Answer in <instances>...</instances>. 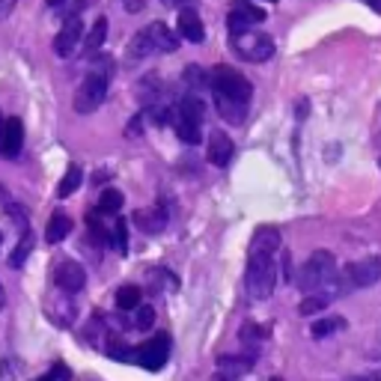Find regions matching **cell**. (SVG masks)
<instances>
[{"mask_svg": "<svg viewBox=\"0 0 381 381\" xmlns=\"http://www.w3.org/2000/svg\"><path fill=\"white\" fill-rule=\"evenodd\" d=\"M337 277V259L330 251H316L310 254V259L301 265V271H298V286H301L307 295L316 292L322 286H330Z\"/></svg>", "mask_w": 381, "mask_h": 381, "instance_id": "obj_1", "label": "cell"}, {"mask_svg": "<svg viewBox=\"0 0 381 381\" xmlns=\"http://www.w3.org/2000/svg\"><path fill=\"white\" fill-rule=\"evenodd\" d=\"M212 78V90L218 98H233V102H241V105H251V98H254V87H251V80L241 78L233 66H214V69L209 72Z\"/></svg>", "mask_w": 381, "mask_h": 381, "instance_id": "obj_2", "label": "cell"}, {"mask_svg": "<svg viewBox=\"0 0 381 381\" xmlns=\"http://www.w3.org/2000/svg\"><path fill=\"white\" fill-rule=\"evenodd\" d=\"M108 87H110V63H98L95 69L84 78V84H80V90L75 95V110L78 113H93L105 102Z\"/></svg>", "mask_w": 381, "mask_h": 381, "instance_id": "obj_3", "label": "cell"}, {"mask_svg": "<svg viewBox=\"0 0 381 381\" xmlns=\"http://www.w3.org/2000/svg\"><path fill=\"white\" fill-rule=\"evenodd\" d=\"M274 283H277L274 256H251L247 259V274H244L247 295L262 301V298H268L274 292Z\"/></svg>", "mask_w": 381, "mask_h": 381, "instance_id": "obj_4", "label": "cell"}, {"mask_svg": "<svg viewBox=\"0 0 381 381\" xmlns=\"http://www.w3.org/2000/svg\"><path fill=\"white\" fill-rule=\"evenodd\" d=\"M233 51L247 63H265L274 57V39L251 30V33H241V36H233Z\"/></svg>", "mask_w": 381, "mask_h": 381, "instance_id": "obj_5", "label": "cell"}, {"mask_svg": "<svg viewBox=\"0 0 381 381\" xmlns=\"http://www.w3.org/2000/svg\"><path fill=\"white\" fill-rule=\"evenodd\" d=\"M345 283L355 286V289H367L375 286L381 280V256H367V259H357L345 265Z\"/></svg>", "mask_w": 381, "mask_h": 381, "instance_id": "obj_6", "label": "cell"}, {"mask_svg": "<svg viewBox=\"0 0 381 381\" xmlns=\"http://www.w3.org/2000/svg\"><path fill=\"white\" fill-rule=\"evenodd\" d=\"M268 15H265L262 6H254V4H247V0H239V4L229 9L226 15V27L233 36H241V33H251L254 24H262Z\"/></svg>", "mask_w": 381, "mask_h": 381, "instance_id": "obj_7", "label": "cell"}, {"mask_svg": "<svg viewBox=\"0 0 381 381\" xmlns=\"http://www.w3.org/2000/svg\"><path fill=\"white\" fill-rule=\"evenodd\" d=\"M54 283L57 289H63L66 295H75L87 286V271L84 265H78L75 259H63L57 268H54Z\"/></svg>", "mask_w": 381, "mask_h": 381, "instance_id": "obj_8", "label": "cell"}, {"mask_svg": "<svg viewBox=\"0 0 381 381\" xmlns=\"http://www.w3.org/2000/svg\"><path fill=\"white\" fill-rule=\"evenodd\" d=\"M167 357H170V340H167V334H158V337H152V340L143 343L137 349V363H143L146 370H161L164 363H167Z\"/></svg>", "mask_w": 381, "mask_h": 381, "instance_id": "obj_9", "label": "cell"}, {"mask_svg": "<svg viewBox=\"0 0 381 381\" xmlns=\"http://www.w3.org/2000/svg\"><path fill=\"white\" fill-rule=\"evenodd\" d=\"M24 146V125L19 117L0 122V158H19Z\"/></svg>", "mask_w": 381, "mask_h": 381, "instance_id": "obj_10", "label": "cell"}, {"mask_svg": "<svg viewBox=\"0 0 381 381\" xmlns=\"http://www.w3.org/2000/svg\"><path fill=\"white\" fill-rule=\"evenodd\" d=\"M80 36H84V24H80V19H69L66 27L57 33V39H54V54L57 57H72Z\"/></svg>", "mask_w": 381, "mask_h": 381, "instance_id": "obj_11", "label": "cell"}, {"mask_svg": "<svg viewBox=\"0 0 381 381\" xmlns=\"http://www.w3.org/2000/svg\"><path fill=\"white\" fill-rule=\"evenodd\" d=\"M280 229L277 226H259L251 239V256H274L280 251Z\"/></svg>", "mask_w": 381, "mask_h": 381, "instance_id": "obj_12", "label": "cell"}, {"mask_svg": "<svg viewBox=\"0 0 381 381\" xmlns=\"http://www.w3.org/2000/svg\"><path fill=\"white\" fill-rule=\"evenodd\" d=\"M146 36H149V42H152V48L155 51H161V54H173V51H179V36L167 27V24H161V21H152L146 27Z\"/></svg>", "mask_w": 381, "mask_h": 381, "instance_id": "obj_13", "label": "cell"}, {"mask_svg": "<svg viewBox=\"0 0 381 381\" xmlns=\"http://www.w3.org/2000/svg\"><path fill=\"white\" fill-rule=\"evenodd\" d=\"M229 158H233V140H229V135H224V131H212V137H209V161L214 164V167H226Z\"/></svg>", "mask_w": 381, "mask_h": 381, "instance_id": "obj_14", "label": "cell"}, {"mask_svg": "<svg viewBox=\"0 0 381 381\" xmlns=\"http://www.w3.org/2000/svg\"><path fill=\"white\" fill-rule=\"evenodd\" d=\"M135 224L143 229V233L155 236V233H161V229L167 226V212H164L161 206H152V209H140V212H135Z\"/></svg>", "mask_w": 381, "mask_h": 381, "instance_id": "obj_15", "label": "cell"}, {"mask_svg": "<svg viewBox=\"0 0 381 381\" xmlns=\"http://www.w3.org/2000/svg\"><path fill=\"white\" fill-rule=\"evenodd\" d=\"M179 36L188 39V42H203L206 39L203 21H200V15H197L194 9H182L179 12Z\"/></svg>", "mask_w": 381, "mask_h": 381, "instance_id": "obj_16", "label": "cell"}, {"mask_svg": "<svg viewBox=\"0 0 381 381\" xmlns=\"http://www.w3.org/2000/svg\"><path fill=\"white\" fill-rule=\"evenodd\" d=\"M254 355H221L218 357V370H224V372H229V375H236V378H241L244 372H251L254 370Z\"/></svg>", "mask_w": 381, "mask_h": 381, "instance_id": "obj_17", "label": "cell"}, {"mask_svg": "<svg viewBox=\"0 0 381 381\" xmlns=\"http://www.w3.org/2000/svg\"><path fill=\"white\" fill-rule=\"evenodd\" d=\"M69 233H72V218L66 212H54L51 221H48V229H45L48 244H60Z\"/></svg>", "mask_w": 381, "mask_h": 381, "instance_id": "obj_18", "label": "cell"}, {"mask_svg": "<svg viewBox=\"0 0 381 381\" xmlns=\"http://www.w3.org/2000/svg\"><path fill=\"white\" fill-rule=\"evenodd\" d=\"M214 108H218L221 117H224L226 122H233V125L244 122V117H247V105L233 102V98H218V95H214Z\"/></svg>", "mask_w": 381, "mask_h": 381, "instance_id": "obj_19", "label": "cell"}, {"mask_svg": "<svg viewBox=\"0 0 381 381\" xmlns=\"http://www.w3.org/2000/svg\"><path fill=\"white\" fill-rule=\"evenodd\" d=\"M173 128H176V135L182 143H200V128L203 122H197V120H188V117H179L176 113V120H173Z\"/></svg>", "mask_w": 381, "mask_h": 381, "instance_id": "obj_20", "label": "cell"}, {"mask_svg": "<svg viewBox=\"0 0 381 381\" xmlns=\"http://www.w3.org/2000/svg\"><path fill=\"white\" fill-rule=\"evenodd\" d=\"M176 113H179V117H188V120L203 122V117H206V105H203V98H197V95L191 93V95H185V98L179 102Z\"/></svg>", "mask_w": 381, "mask_h": 381, "instance_id": "obj_21", "label": "cell"}, {"mask_svg": "<svg viewBox=\"0 0 381 381\" xmlns=\"http://www.w3.org/2000/svg\"><path fill=\"white\" fill-rule=\"evenodd\" d=\"M182 80L197 93V90H206V87H212V78L206 75V69L203 66H197V63H191V66H185V72H182Z\"/></svg>", "mask_w": 381, "mask_h": 381, "instance_id": "obj_22", "label": "cell"}, {"mask_svg": "<svg viewBox=\"0 0 381 381\" xmlns=\"http://www.w3.org/2000/svg\"><path fill=\"white\" fill-rule=\"evenodd\" d=\"M105 36H108V19H98V21L90 27L87 39H84V51H87V54H95L98 48L105 45Z\"/></svg>", "mask_w": 381, "mask_h": 381, "instance_id": "obj_23", "label": "cell"}, {"mask_svg": "<svg viewBox=\"0 0 381 381\" xmlns=\"http://www.w3.org/2000/svg\"><path fill=\"white\" fill-rule=\"evenodd\" d=\"M80 182H84V173H80V167H69V170H66V176L60 179V185H57V197H60V200L72 197L80 188Z\"/></svg>", "mask_w": 381, "mask_h": 381, "instance_id": "obj_24", "label": "cell"}, {"mask_svg": "<svg viewBox=\"0 0 381 381\" xmlns=\"http://www.w3.org/2000/svg\"><path fill=\"white\" fill-rule=\"evenodd\" d=\"M343 328H345V319H343V316H328V319H319V322H313L310 334L316 337V340H325V337L337 334V330H343Z\"/></svg>", "mask_w": 381, "mask_h": 381, "instance_id": "obj_25", "label": "cell"}, {"mask_svg": "<svg viewBox=\"0 0 381 381\" xmlns=\"http://www.w3.org/2000/svg\"><path fill=\"white\" fill-rule=\"evenodd\" d=\"M328 301H330V295H325V292H310L301 304H298V313L301 316H316V313H322L325 307H328Z\"/></svg>", "mask_w": 381, "mask_h": 381, "instance_id": "obj_26", "label": "cell"}, {"mask_svg": "<svg viewBox=\"0 0 381 381\" xmlns=\"http://www.w3.org/2000/svg\"><path fill=\"white\" fill-rule=\"evenodd\" d=\"M120 209H122V194L117 188L102 191V197H98V212L102 214H117Z\"/></svg>", "mask_w": 381, "mask_h": 381, "instance_id": "obj_27", "label": "cell"}, {"mask_svg": "<svg viewBox=\"0 0 381 381\" xmlns=\"http://www.w3.org/2000/svg\"><path fill=\"white\" fill-rule=\"evenodd\" d=\"M140 289L137 286H120L117 289V307L120 310H137L140 307Z\"/></svg>", "mask_w": 381, "mask_h": 381, "instance_id": "obj_28", "label": "cell"}, {"mask_svg": "<svg viewBox=\"0 0 381 381\" xmlns=\"http://www.w3.org/2000/svg\"><path fill=\"white\" fill-rule=\"evenodd\" d=\"M30 251H33V236L24 233L21 241H19V247H15L12 256H9V268H21V265L27 262V256H30Z\"/></svg>", "mask_w": 381, "mask_h": 381, "instance_id": "obj_29", "label": "cell"}, {"mask_svg": "<svg viewBox=\"0 0 381 381\" xmlns=\"http://www.w3.org/2000/svg\"><path fill=\"white\" fill-rule=\"evenodd\" d=\"M155 48H152V42H149V36H146V30H140L135 39H131V45H128V54L135 57V60H140V57H149Z\"/></svg>", "mask_w": 381, "mask_h": 381, "instance_id": "obj_30", "label": "cell"}, {"mask_svg": "<svg viewBox=\"0 0 381 381\" xmlns=\"http://www.w3.org/2000/svg\"><path fill=\"white\" fill-rule=\"evenodd\" d=\"M113 247H117L120 254H128V224L122 218L113 226Z\"/></svg>", "mask_w": 381, "mask_h": 381, "instance_id": "obj_31", "label": "cell"}, {"mask_svg": "<svg viewBox=\"0 0 381 381\" xmlns=\"http://www.w3.org/2000/svg\"><path fill=\"white\" fill-rule=\"evenodd\" d=\"M239 337H241L244 343H256V340H265V337H268V330H265L262 325H254V322H247V325L239 330Z\"/></svg>", "mask_w": 381, "mask_h": 381, "instance_id": "obj_32", "label": "cell"}, {"mask_svg": "<svg viewBox=\"0 0 381 381\" xmlns=\"http://www.w3.org/2000/svg\"><path fill=\"white\" fill-rule=\"evenodd\" d=\"M135 325H137L140 330H149V328L155 325V310L149 307V304H140V307H137V316H135Z\"/></svg>", "mask_w": 381, "mask_h": 381, "instance_id": "obj_33", "label": "cell"}, {"mask_svg": "<svg viewBox=\"0 0 381 381\" xmlns=\"http://www.w3.org/2000/svg\"><path fill=\"white\" fill-rule=\"evenodd\" d=\"M6 218L21 229V233H27V214H24V209L21 206H6Z\"/></svg>", "mask_w": 381, "mask_h": 381, "instance_id": "obj_34", "label": "cell"}, {"mask_svg": "<svg viewBox=\"0 0 381 381\" xmlns=\"http://www.w3.org/2000/svg\"><path fill=\"white\" fill-rule=\"evenodd\" d=\"M66 378H69V370H66L63 363H57V367H54L51 372H48L42 381H66Z\"/></svg>", "mask_w": 381, "mask_h": 381, "instance_id": "obj_35", "label": "cell"}, {"mask_svg": "<svg viewBox=\"0 0 381 381\" xmlns=\"http://www.w3.org/2000/svg\"><path fill=\"white\" fill-rule=\"evenodd\" d=\"M161 4L170 6V9H194L197 0H161Z\"/></svg>", "mask_w": 381, "mask_h": 381, "instance_id": "obj_36", "label": "cell"}, {"mask_svg": "<svg viewBox=\"0 0 381 381\" xmlns=\"http://www.w3.org/2000/svg\"><path fill=\"white\" fill-rule=\"evenodd\" d=\"M140 125H143V113H137L135 120H131V125H128V135L135 137V135H140Z\"/></svg>", "mask_w": 381, "mask_h": 381, "instance_id": "obj_37", "label": "cell"}, {"mask_svg": "<svg viewBox=\"0 0 381 381\" xmlns=\"http://www.w3.org/2000/svg\"><path fill=\"white\" fill-rule=\"evenodd\" d=\"M12 9H15V0H0V19H6Z\"/></svg>", "mask_w": 381, "mask_h": 381, "instance_id": "obj_38", "label": "cell"}, {"mask_svg": "<svg viewBox=\"0 0 381 381\" xmlns=\"http://www.w3.org/2000/svg\"><path fill=\"white\" fill-rule=\"evenodd\" d=\"M209 381H239V378H236V375H229V372H224V370H218Z\"/></svg>", "mask_w": 381, "mask_h": 381, "instance_id": "obj_39", "label": "cell"}, {"mask_svg": "<svg viewBox=\"0 0 381 381\" xmlns=\"http://www.w3.org/2000/svg\"><path fill=\"white\" fill-rule=\"evenodd\" d=\"M125 9L128 12H140L143 9V0H125Z\"/></svg>", "mask_w": 381, "mask_h": 381, "instance_id": "obj_40", "label": "cell"}, {"mask_svg": "<svg viewBox=\"0 0 381 381\" xmlns=\"http://www.w3.org/2000/svg\"><path fill=\"white\" fill-rule=\"evenodd\" d=\"M345 381H381L378 375H349Z\"/></svg>", "mask_w": 381, "mask_h": 381, "instance_id": "obj_41", "label": "cell"}, {"mask_svg": "<svg viewBox=\"0 0 381 381\" xmlns=\"http://www.w3.org/2000/svg\"><path fill=\"white\" fill-rule=\"evenodd\" d=\"M363 4H370L375 12H381V4H378V0H363Z\"/></svg>", "mask_w": 381, "mask_h": 381, "instance_id": "obj_42", "label": "cell"}, {"mask_svg": "<svg viewBox=\"0 0 381 381\" xmlns=\"http://www.w3.org/2000/svg\"><path fill=\"white\" fill-rule=\"evenodd\" d=\"M4 304H6V292H4V286H0V310H4Z\"/></svg>", "mask_w": 381, "mask_h": 381, "instance_id": "obj_43", "label": "cell"}, {"mask_svg": "<svg viewBox=\"0 0 381 381\" xmlns=\"http://www.w3.org/2000/svg\"><path fill=\"white\" fill-rule=\"evenodd\" d=\"M60 4H66V0H48V6H60Z\"/></svg>", "mask_w": 381, "mask_h": 381, "instance_id": "obj_44", "label": "cell"}, {"mask_svg": "<svg viewBox=\"0 0 381 381\" xmlns=\"http://www.w3.org/2000/svg\"><path fill=\"white\" fill-rule=\"evenodd\" d=\"M271 381H283V378H280V375H274V378H271Z\"/></svg>", "mask_w": 381, "mask_h": 381, "instance_id": "obj_45", "label": "cell"}, {"mask_svg": "<svg viewBox=\"0 0 381 381\" xmlns=\"http://www.w3.org/2000/svg\"><path fill=\"white\" fill-rule=\"evenodd\" d=\"M0 122H4V120H0Z\"/></svg>", "mask_w": 381, "mask_h": 381, "instance_id": "obj_46", "label": "cell"}]
</instances>
